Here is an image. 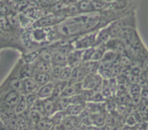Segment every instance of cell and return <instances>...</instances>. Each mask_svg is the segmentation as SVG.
Listing matches in <instances>:
<instances>
[{"instance_id": "obj_4", "label": "cell", "mask_w": 148, "mask_h": 130, "mask_svg": "<svg viewBox=\"0 0 148 130\" xmlns=\"http://www.w3.org/2000/svg\"><path fill=\"white\" fill-rule=\"evenodd\" d=\"M88 71L83 64L79 65L73 69L71 78L70 80L71 83H81L88 74Z\"/></svg>"}, {"instance_id": "obj_6", "label": "cell", "mask_w": 148, "mask_h": 130, "mask_svg": "<svg viewBox=\"0 0 148 130\" xmlns=\"http://www.w3.org/2000/svg\"><path fill=\"white\" fill-rule=\"evenodd\" d=\"M82 90L81 83H72L71 85H68L66 89L62 94V97L71 98L73 96L79 95Z\"/></svg>"}, {"instance_id": "obj_38", "label": "cell", "mask_w": 148, "mask_h": 130, "mask_svg": "<svg viewBox=\"0 0 148 130\" xmlns=\"http://www.w3.org/2000/svg\"><path fill=\"white\" fill-rule=\"evenodd\" d=\"M38 54L36 53V52H32V53L29 54L28 56H27L26 58H25V60L27 63H31L34 62V60H35L36 58H37Z\"/></svg>"}, {"instance_id": "obj_28", "label": "cell", "mask_w": 148, "mask_h": 130, "mask_svg": "<svg viewBox=\"0 0 148 130\" xmlns=\"http://www.w3.org/2000/svg\"><path fill=\"white\" fill-rule=\"evenodd\" d=\"M12 28V27L8 20L7 16L1 15L0 16V29L3 31H10Z\"/></svg>"}, {"instance_id": "obj_1", "label": "cell", "mask_w": 148, "mask_h": 130, "mask_svg": "<svg viewBox=\"0 0 148 130\" xmlns=\"http://www.w3.org/2000/svg\"><path fill=\"white\" fill-rule=\"evenodd\" d=\"M99 18L94 16H80L73 17L61 23L58 31L61 34L72 36L90 31L99 24Z\"/></svg>"}, {"instance_id": "obj_36", "label": "cell", "mask_w": 148, "mask_h": 130, "mask_svg": "<svg viewBox=\"0 0 148 130\" xmlns=\"http://www.w3.org/2000/svg\"><path fill=\"white\" fill-rule=\"evenodd\" d=\"M41 60H43L46 62H52V54H50L48 52L44 51L43 53H42L41 56H40Z\"/></svg>"}, {"instance_id": "obj_12", "label": "cell", "mask_w": 148, "mask_h": 130, "mask_svg": "<svg viewBox=\"0 0 148 130\" xmlns=\"http://www.w3.org/2000/svg\"><path fill=\"white\" fill-rule=\"evenodd\" d=\"M83 106L81 104H71L66 108V113L69 116H77L83 112Z\"/></svg>"}, {"instance_id": "obj_30", "label": "cell", "mask_w": 148, "mask_h": 130, "mask_svg": "<svg viewBox=\"0 0 148 130\" xmlns=\"http://www.w3.org/2000/svg\"><path fill=\"white\" fill-rule=\"evenodd\" d=\"M10 86L14 90H16L17 91L24 90L22 81H21L18 79H12L10 81Z\"/></svg>"}, {"instance_id": "obj_35", "label": "cell", "mask_w": 148, "mask_h": 130, "mask_svg": "<svg viewBox=\"0 0 148 130\" xmlns=\"http://www.w3.org/2000/svg\"><path fill=\"white\" fill-rule=\"evenodd\" d=\"M7 18H8V21H9V22L10 23V24H11L12 27L17 26V25L18 24V20H17L16 16H15V15L14 14L8 15Z\"/></svg>"}, {"instance_id": "obj_34", "label": "cell", "mask_w": 148, "mask_h": 130, "mask_svg": "<svg viewBox=\"0 0 148 130\" xmlns=\"http://www.w3.org/2000/svg\"><path fill=\"white\" fill-rule=\"evenodd\" d=\"M130 91L132 95H133V97L137 98V96H139V94H140V87H139V86L137 84H134L132 86V88H131Z\"/></svg>"}, {"instance_id": "obj_17", "label": "cell", "mask_w": 148, "mask_h": 130, "mask_svg": "<svg viewBox=\"0 0 148 130\" xmlns=\"http://www.w3.org/2000/svg\"><path fill=\"white\" fill-rule=\"evenodd\" d=\"M90 122L93 123L96 126H103L105 122V117L104 114L99 112H96L89 116Z\"/></svg>"}, {"instance_id": "obj_7", "label": "cell", "mask_w": 148, "mask_h": 130, "mask_svg": "<svg viewBox=\"0 0 148 130\" xmlns=\"http://www.w3.org/2000/svg\"><path fill=\"white\" fill-rule=\"evenodd\" d=\"M51 35L49 34V30L46 31V28H37L32 33V39L38 42H43L49 40Z\"/></svg>"}, {"instance_id": "obj_20", "label": "cell", "mask_w": 148, "mask_h": 130, "mask_svg": "<svg viewBox=\"0 0 148 130\" xmlns=\"http://www.w3.org/2000/svg\"><path fill=\"white\" fill-rule=\"evenodd\" d=\"M107 46L115 52H121L125 49V45L121 41L111 40L107 43Z\"/></svg>"}, {"instance_id": "obj_42", "label": "cell", "mask_w": 148, "mask_h": 130, "mask_svg": "<svg viewBox=\"0 0 148 130\" xmlns=\"http://www.w3.org/2000/svg\"><path fill=\"white\" fill-rule=\"evenodd\" d=\"M76 0H66V1L67 3H73V2L75 1Z\"/></svg>"}, {"instance_id": "obj_37", "label": "cell", "mask_w": 148, "mask_h": 130, "mask_svg": "<svg viewBox=\"0 0 148 130\" xmlns=\"http://www.w3.org/2000/svg\"><path fill=\"white\" fill-rule=\"evenodd\" d=\"M30 68H29V66H26L23 69L22 71V77H24V78H26V77H29L31 75V71Z\"/></svg>"}, {"instance_id": "obj_9", "label": "cell", "mask_w": 148, "mask_h": 130, "mask_svg": "<svg viewBox=\"0 0 148 130\" xmlns=\"http://www.w3.org/2000/svg\"><path fill=\"white\" fill-rule=\"evenodd\" d=\"M54 88V85L53 83H46L40 89L38 96L41 99H47L48 98L52 97L53 95Z\"/></svg>"}, {"instance_id": "obj_33", "label": "cell", "mask_w": 148, "mask_h": 130, "mask_svg": "<svg viewBox=\"0 0 148 130\" xmlns=\"http://www.w3.org/2000/svg\"><path fill=\"white\" fill-rule=\"evenodd\" d=\"M27 106L30 107V108H33L35 106L38 102L37 100V96L36 95H29L28 97L27 98Z\"/></svg>"}, {"instance_id": "obj_16", "label": "cell", "mask_w": 148, "mask_h": 130, "mask_svg": "<svg viewBox=\"0 0 148 130\" xmlns=\"http://www.w3.org/2000/svg\"><path fill=\"white\" fill-rule=\"evenodd\" d=\"M34 78L38 84L44 85L46 83H49L50 80V75L49 73L36 72L34 74Z\"/></svg>"}, {"instance_id": "obj_5", "label": "cell", "mask_w": 148, "mask_h": 130, "mask_svg": "<svg viewBox=\"0 0 148 130\" xmlns=\"http://www.w3.org/2000/svg\"><path fill=\"white\" fill-rule=\"evenodd\" d=\"M95 43L96 35L90 34L75 41V47L77 49H88L95 45Z\"/></svg>"}, {"instance_id": "obj_40", "label": "cell", "mask_w": 148, "mask_h": 130, "mask_svg": "<svg viewBox=\"0 0 148 130\" xmlns=\"http://www.w3.org/2000/svg\"><path fill=\"white\" fill-rule=\"evenodd\" d=\"M132 75L135 77H139V75H140V70H139V69L138 68H135L133 69L132 70Z\"/></svg>"}, {"instance_id": "obj_32", "label": "cell", "mask_w": 148, "mask_h": 130, "mask_svg": "<svg viewBox=\"0 0 148 130\" xmlns=\"http://www.w3.org/2000/svg\"><path fill=\"white\" fill-rule=\"evenodd\" d=\"M65 118L64 117V113L63 112H58L57 114H55V116H54L53 119H52V121H54V125L55 124H60L62 123Z\"/></svg>"}, {"instance_id": "obj_43", "label": "cell", "mask_w": 148, "mask_h": 130, "mask_svg": "<svg viewBox=\"0 0 148 130\" xmlns=\"http://www.w3.org/2000/svg\"><path fill=\"white\" fill-rule=\"evenodd\" d=\"M12 1H20V0H12Z\"/></svg>"}, {"instance_id": "obj_31", "label": "cell", "mask_w": 148, "mask_h": 130, "mask_svg": "<svg viewBox=\"0 0 148 130\" xmlns=\"http://www.w3.org/2000/svg\"><path fill=\"white\" fill-rule=\"evenodd\" d=\"M66 67V66H65ZM64 68V66H59V65H55L53 64L52 65V70H51V73L52 75L54 77H59L60 76L61 73H62L63 69Z\"/></svg>"}, {"instance_id": "obj_25", "label": "cell", "mask_w": 148, "mask_h": 130, "mask_svg": "<svg viewBox=\"0 0 148 130\" xmlns=\"http://www.w3.org/2000/svg\"><path fill=\"white\" fill-rule=\"evenodd\" d=\"M27 106V102L26 98L24 97H22L20 98V101H19L18 104L16 105V113L17 114H22L26 110Z\"/></svg>"}, {"instance_id": "obj_18", "label": "cell", "mask_w": 148, "mask_h": 130, "mask_svg": "<svg viewBox=\"0 0 148 130\" xmlns=\"http://www.w3.org/2000/svg\"><path fill=\"white\" fill-rule=\"evenodd\" d=\"M68 85V83L66 81H61L60 83H56L54 85V92H53V96L54 98H58L59 96L62 95L63 92H64V89Z\"/></svg>"}, {"instance_id": "obj_15", "label": "cell", "mask_w": 148, "mask_h": 130, "mask_svg": "<svg viewBox=\"0 0 148 130\" xmlns=\"http://www.w3.org/2000/svg\"><path fill=\"white\" fill-rule=\"evenodd\" d=\"M52 65L50 62H46L43 60H41L36 63L35 66V70L36 72L50 73L52 70Z\"/></svg>"}, {"instance_id": "obj_41", "label": "cell", "mask_w": 148, "mask_h": 130, "mask_svg": "<svg viewBox=\"0 0 148 130\" xmlns=\"http://www.w3.org/2000/svg\"><path fill=\"white\" fill-rule=\"evenodd\" d=\"M142 97L145 99H148V89H143L142 91Z\"/></svg>"}, {"instance_id": "obj_21", "label": "cell", "mask_w": 148, "mask_h": 130, "mask_svg": "<svg viewBox=\"0 0 148 130\" xmlns=\"http://www.w3.org/2000/svg\"><path fill=\"white\" fill-rule=\"evenodd\" d=\"M83 65L89 73H97L101 66L98 61H87V62H85Z\"/></svg>"}, {"instance_id": "obj_13", "label": "cell", "mask_w": 148, "mask_h": 130, "mask_svg": "<svg viewBox=\"0 0 148 130\" xmlns=\"http://www.w3.org/2000/svg\"><path fill=\"white\" fill-rule=\"evenodd\" d=\"M23 83V89L27 93H30L34 91L37 86V82L36 81L34 78L31 77H26L24 78L22 81Z\"/></svg>"}, {"instance_id": "obj_3", "label": "cell", "mask_w": 148, "mask_h": 130, "mask_svg": "<svg viewBox=\"0 0 148 130\" xmlns=\"http://www.w3.org/2000/svg\"><path fill=\"white\" fill-rule=\"evenodd\" d=\"M64 17L61 15H52L41 19L35 24V26H37L38 28H46L52 25H54L57 23L63 21Z\"/></svg>"}, {"instance_id": "obj_8", "label": "cell", "mask_w": 148, "mask_h": 130, "mask_svg": "<svg viewBox=\"0 0 148 130\" xmlns=\"http://www.w3.org/2000/svg\"><path fill=\"white\" fill-rule=\"evenodd\" d=\"M82 51H79L70 52L67 55V64L69 66L75 68L80 65V62L82 61Z\"/></svg>"}, {"instance_id": "obj_23", "label": "cell", "mask_w": 148, "mask_h": 130, "mask_svg": "<svg viewBox=\"0 0 148 130\" xmlns=\"http://www.w3.org/2000/svg\"><path fill=\"white\" fill-rule=\"evenodd\" d=\"M54 127V123L52 119L48 118L42 119L38 123V127L40 129H52Z\"/></svg>"}, {"instance_id": "obj_24", "label": "cell", "mask_w": 148, "mask_h": 130, "mask_svg": "<svg viewBox=\"0 0 148 130\" xmlns=\"http://www.w3.org/2000/svg\"><path fill=\"white\" fill-rule=\"evenodd\" d=\"M72 72H73V69L70 66H66L63 69L62 73L58 78L60 79L61 81H69L71 78L72 75Z\"/></svg>"}, {"instance_id": "obj_19", "label": "cell", "mask_w": 148, "mask_h": 130, "mask_svg": "<svg viewBox=\"0 0 148 130\" xmlns=\"http://www.w3.org/2000/svg\"><path fill=\"white\" fill-rule=\"evenodd\" d=\"M110 36L109 30L108 28L102 29L98 34L96 35V45H99V44L103 43L108 40L109 37Z\"/></svg>"}, {"instance_id": "obj_2", "label": "cell", "mask_w": 148, "mask_h": 130, "mask_svg": "<svg viewBox=\"0 0 148 130\" xmlns=\"http://www.w3.org/2000/svg\"><path fill=\"white\" fill-rule=\"evenodd\" d=\"M102 77L97 73H90L84 77L81 84L84 90H95L102 85ZM97 92V91H96Z\"/></svg>"}, {"instance_id": "obj_14", "label": "cell", "mask_w": 148, "mask_h": 130, "mask_svg": "<svg viewBox=\"0 0 148 130\" xmlns=\"http://www.w3.org/2000/svg\"><path fill=\"white\" fill-rule=\"evenodd\" d=\"M53 64L59 65L62 66H66L67 64V56L62 52L58 51L52 54V62Z\"/></svg>"}, {"instance_id": "obj_22", "label": "cell", "mask_w": 148, "mask_h": 130, "mask_svg": "<svg viewBox=\"0 0 148 130\" xmlns=\"http://www.w3.org/2000/svg\"><path fill=\"white\" fill-rule=\"evenodd\" d=\"M78 9L84 12H89L95 10L92 2L88 0H82L81 1H80L78 5Z\"/></svg>"}, {"instance_id": "obj_29", "label": "cell", "mask_w": 148, "mask_h": 130, "mask_svg": "<svg viewBox=\"0 0 148 130\" xmlns=\"http://www.w3.org/2000/svg\"><path fill=\"white\" fill-rule=\"evenodd\" d=\"M29 117L30 119V121L34 123H38L41 120V114L40 112L37 110L31 111L29 114Z\"/></svg>"}, {"instance_id": "obj_27", "label": "cell", "mask_w": 148, "mask_h": 130, "mask_svg": "<svg viewBox=\"0 0 148 130\" xmlns=\"http://www.w3.org/2000/svg\"><path fill=\"white\" fill-rule=\"evenodd\" d=\"M105 53V47L103 46L99 47L98 48H95L94 53L92 54L90 61H99L102 59Z\"/></svg>"}, {"instance_id": "obj_11", "label": "cell", "mask_w": 148, "mask_h": 130, "mask_svg": "<svg viewBox=\"0 0 148 130\" xmlns=\"http://www.w3.org/2000/svg\"><path fill=\"white\" fill-rule=\"evenodd\" d=\"M20 100V98L19 95L18 91L13 90L6 95L5 102L9 106H15L18 104Z\"/></svg>"}, {"instance_id": "obj_10", "label": "cell", "mask_w": 148, "mask_h": 130, "mask_svg": "<svg viewBox=\"0 0 148 130\" xmlns=\"http://www.w3.org/2000/svg\"><path fill=\"white\" fill-rule=\"evenodd\" d=\"M79 119L77 117V116H69V117H65L61 124L64 129H71L77 127L79 125Z\"/></svg>"}, {"instance_id": "obj_26", "label": "cell", "mask_w": 148, "mask_h": 130, "mask_svg": "<svg viewBox=\"0 0 148 130\" xmlns=\"http://www.w3.org/2000/svg\"><path fill=\"white\" fill-rule=\"evenodd\" d=\"M44 107V111L45 113L47 114H51L54 112L55 109V104L52 100H46L42 102Z\"/></svg>"}, {"instance_id": "obj_39", "label": "cell", "mask_w": 148, "mask_h": 130, "mask_svg": "<svg viewBox=\"0 0 148 130\" xmlns=\"http://www.w3.org/2000/svg\"><path fill=\"white\" fill-rule=\"evenodd\" d=\"M92 3L95 9H101L105 7V3L103 2L97 1V0L95 1L92 2Z\"/></svg>"}]
</instances>
